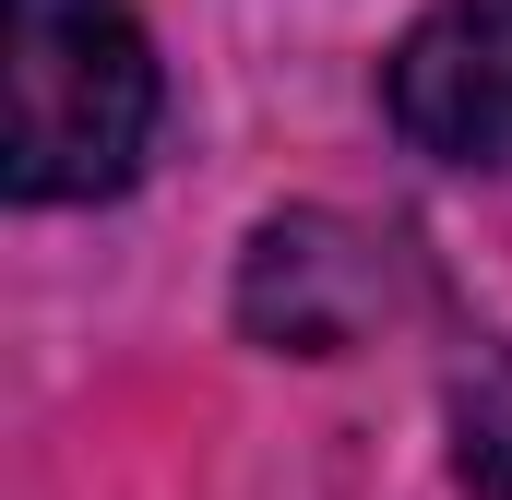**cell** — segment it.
<instances>
[{"instance_id":"6da1fadb","label":"cell","mask_w":512,"mask_h":500,"mask_svg":"<svg viewBox=\"0 0 512 500\" xmlns=\"http://www.w3.org/2000/svg\"><path fill=\"white\" fill-rule=\"evenodd\" d=\"M155 143V36L131 0H0V191L108 203Z\"/></svg>"},{"instance_id":"7a4b0ae2","label":"cell","mask_w":512,"mask_h":500,"mask_svg":"<svg viewBox=\"0 0 512 500\" xmlns=\"http://www.w3.org/2000/svg\"><path fill=\"white\" fill-rule=\"evenodd\" d=\"M382 108L441 167H512V0H417L382 60Z\"/></svg>"},{"instance_id":"3957f363","label":"cell","mask_w":512,"mask_h":500,"mask_svg":"<svg viewBox=\"0 0 512 500\" xmlns=\"http://www.w3.org/2000/svg\"><path fill=\"white\" fill-rule=\"evenodd\" d=\"M453 477L465 500H512V358L477 346V370H453Z\"/></svg>"}]
</instances>
